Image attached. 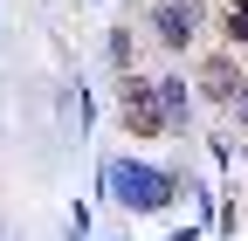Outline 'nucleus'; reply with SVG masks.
Wrapping results in <instances>:
<instances>
[{
    "instance_id": "obj_1",
    "label": "nucleus",
    "mask_w": 248,
    "mask_h": 241,
    "mask_svg": "<svg viewBox=\"0 0 248 241\" xmlns=\"http://www.w3.org/2000/svg\"><path fill=\"white\" fill-rule=\"evenodd\" d=\"M110 193H117V207H131V214H159V207L179 200V179H172L166 166L117 159V166H110Z\"/></svg>"
},
{
    "instance_id": "obj_2",
    "label": "nucleus",
    "mask_w": 248,
    "mask_h": 241,
    "mask_svg": "<svg viewBox=\"0 0 248 241\" xmlns=\"http://www.w3.org/2000/svg\"><path fill=\"white\" fill-rule=\"evenodd\" d=\"M117 110H124V131H131V138H166V117H159V90H152V76H131V69H124Z\"/></svg>"
},
{
    "instance_id": "obj_3",
    "label": "nucleus",
    "mask_w": 248,
    "mask_h": 241,
    "mask_svg": "<svg viewBox=\"0 0 248 241\" xmlns=\"http://www.w3.org/2000/svg\"><path fill=\"white\" fill-rule=\"evenodd\" d=\"M152 28H159L166 48H186L207 28V0H159V7H152Z\"/></svg>"
},
{
    "instance_id": "obj_4",
    "label": "nucleus",
    "mask_w": 248,
    "mask_h": 241,
    "mask_svg": "<svg viewBox=\"0 0 248 241\" xmlns=\"http://www.w3.org/2000/svg\"><path fill=\"white\" fill-rule=\"evenodd\" d=\"M152 90H159V117H166V131H186V124H193V117H186V110H193V90H186L179 76H159Z\"/></svg>"
},
{
    "instance_id": "obj_5",
    "label": "nucleus",
    "mask_w": 248,
    "mask_h": 241,
    "mask_svg": "<svg viewBox=\"0 0 248 241\" xmlns=\"http://www.w3.org/2000/svg\"><path fill=\"white\" fill-rule=\"evenodd\" d=\"M200 90H207L214 104H228L234 90H241V69H234V55H207V62H200Z\"/></svg>"
},
{
    "instance_id": "obj_6",
    "label": "nucleus",
    "mask_w": 248,
    "mask_h": 241,
    "mask_svg": "<svg viewBox=\"0 0 248 241\" xmlns=\"http://www.w3.org/2000/svg\"><path fill=\"white\" fill-rule=\"evenodd\" d=\"M104 55H110V69H117V76L131 69V62H138V42H131V28H124V21H117L110 35H104Z\"/></svg>"
},
{
    "instance_id": "obj_7",
    "label": "nucleus",
    "mask_w": 248,
    "mask_h": 241,
    "mask_svg": "<svg viewBox=\"0 0 248 241\" xmlns=\"http://www.w3.org/2000/svg\"><path fill=\"white\" fill-rule=\"evenodd\" d=\"M228 35L248 48V0H234V7H228Z\"/></svg>"
},
{
    "instance_id": "obj_8",
    "label": "nucleus",
    "mask_w": 248,
    "mask_h": 241,
    "mask_svg": "<svg viewBox=\"0 0 248 241\" xmlns=\"http://www.w3.org/2000/svg\"><path fill=\"white\" fill-rule=\"evenodd\" d=\"M228 117H234V124H241V131H248V83L234 90V97H228Z\"/></svg>"
}]
</instances>
